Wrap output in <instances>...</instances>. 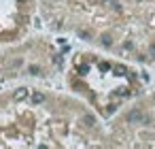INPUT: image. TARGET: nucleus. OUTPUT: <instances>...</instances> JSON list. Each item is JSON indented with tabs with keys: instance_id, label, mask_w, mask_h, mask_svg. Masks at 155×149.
<instances>
[{
	"instance_id": "f257e3e1",
	"label": "nucleus",
	"mask_w": 155,
	"mask_h": 149,
	"mask_svg": "<svg viewBox=\"0 0 155 149\" xmlns=\"http://www.w3.org/2000/svg\"><path fill=\"white\" fill-rule=\"evenodd\" d=\"M106 51L155 64V0H77L51 19Z\"/></svg>"
},
{
	"instance_id": "f03ea898",
	"label": "nucleus",
	"mask_w": 155,
	"mask_h": 149,
	"mask_svg": "<svg viewBox=\"0 0 155 149\" xmlns=\"http://www.w3.org/2000/svg\"><path fill=\"white\" fill-rule=\"evenodd\" d=\"M108 145L155 147V92L121 115Z\"/></svg>"
},
{
	"instance_id": "7ed1b4c3",
	"label": "nucleus",
	"mask_w": 155,
	"mask_h": 149,
	"mask_svg": "<svg viewBox=\"0 0 155 149\" xmlns=\"http://www.w3.org/2000/svg\"><path fill=\"white\" fill-rule=\"evenodd\" d=\"M77 0H45V5H47V9H49V17H53L55 13H60V11H64L66 7H70V5H74Z\"/></svg>"
}]
</instances>
